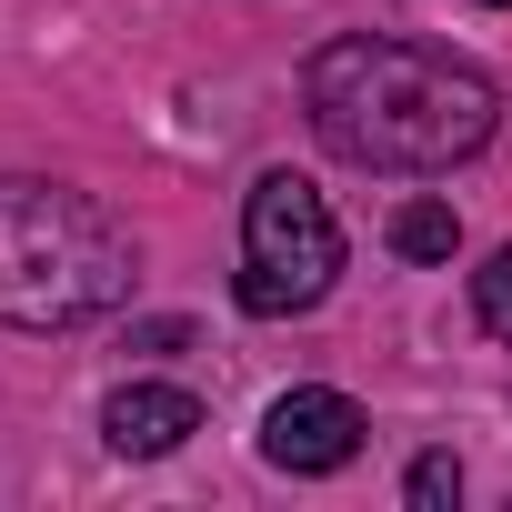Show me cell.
Segmentation results:
<instances>
[{"instance_id":"cell-2","label":"cell","mask_w":512,"mask_h":512,"mask_svg":"<svg viewBox=\"0 0 512 512\" xmlns=\"http://www.w3.org/2000/svg\"><path fill=\"white\" fill-rule=\"evenodd\" d=\"M131 282H141V251L91 191L0 171V322L11 332L101 322L131 302Z\"/></svg>"},{"instance_id":"cell-5","label":"cell","mask_w":512,"mask_h":512,"mask_svg":"<svg viewBox=\"0 0 512 512\" xmlns=\"http://www.w3.org/2000/svg\"><path fill=\"white\" fill-rule=\"evenodd\" d=\"M201 432V402L181 392V382H121L111 402H101V442L121 452V462H161V452H181Z\"/></svg>"},{"instance_id":"cell-3","label":"cell","mask_w":512,"mask_h":512,"mask_svg":"<svg viewBox=\"0 0 512 512\" xmlns=\"http://www.w3.org/2000/svg\"><path fill=\"white\" fill-rule=\"evenodd\" d=\"M342 282V221L302 171H262L241 201V312L251 322H292Z\"/></svg>"},{"instance_id":"cell-7","label":"cell","mask_w":512,"mask_h":512,"mask_svg":"<svg viewBox=\"0 0 512 512\" xmlns=\"http://www.w3.org/2000/svg\"><path fill=\"white\" fill-rule=\"evenodd\" d=\"M482 332L512 342V251H492V272H482Z\"/></svg>"},{"instance_id":"cell-1","label":"cell","mask_w":512,"mask_h":512,"mask_svg":"<svg viewBox=\"0 0 512 512\" xmlns=\"http://www.w3.org/2000/svg\"><path fill=\"white\" fill-rule=\"evenodd\" d=\"M302 111H312V141L352 171H402V181H432L452 161H472L502 121V91L432 51V41H402V31H342L312 51L302 71Z\"/></svg>"},{"instance_id":"cell-8","label":"cell","mask_w":512,"mask_h":512,"mask_svg":"<svg viewBox=\"0 0 512 512\" xmlns=\"http://www.w3.org/2000/svg\"><path fill=\"white\" fill-rule=\"evenodd\" d=\"M452 492H462V462L422 452V462H412V502H452Z\"/></svg>"},{"instance_id":"cell-6","label":"cell","mask_w":512,"mask_h":512,"mask_svg":"<svg viewBox=\"0 0 512 512\" xmlns=\"http://www.w3.org/2000/svg\"><path fill=\"white\" fill-rule=\"evenodd\" d=\"M392 251H402V262H452V251H462L452 201H402L392 211Z\"/></svg>"},{"instance_id":"cell-9","label":"cell","mask_w":512,"mask_h":512,"mask_svg":"<svg viewBox=\"0 0 512 512\" xmlns=\"http://www.w3.org/2000/svg\"><path fill=\"white\" fill-rule=\"evenodd\" d=\"M482 11H512V0H482Z\"/></svg>"},{"instance_id":"cell-4","label":"cell","mask_w":512,"mask_h":512,"mask_svg":"<svg viewBox=\"0 0 512 512\" xmlns=\"http://www.w3.org/2000/svg\"><path fill=\"white\" fill-rule=\"evenodd\" d=\"M362 402L352 392H332V382H292L272 412H262V462L272 472H342L352 452H362Z\"/></svg>"}]
</instances>
